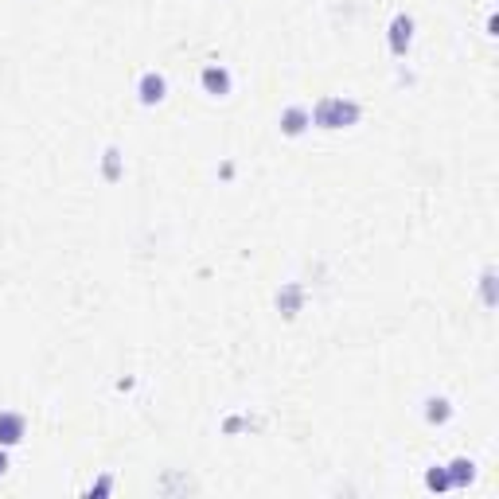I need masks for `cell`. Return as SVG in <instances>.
<instances>
[{
	"instance_id": "3957f363",
	"label": "cell",
	"mask_w": 499,
	"mask_h": 499,
	"mask_svg": "<svg viewBox=\"0 0 499 499\" xmlns=\"http://www.w3.org/2000/svg\"><path fill=\"white\" fill-rule=\"evenodd\" d=\"M20 441H24V417L4 410L0 414V445L8 448V445H20Z\"/></svg>"
},
{
	"instance_id": "9c48e42d",
	"label": "cell",
	"mask_w": 499,
	"mask_h": 499,
	"mask_svg": "<svg viewBox=\"0 0 499 499\" xmlns=\"http://www.w3.org/2000/svg\"><path fill=\"white\" fill-rule=\"evenodd\" d=\"M106 176L118 179V149H110V153H106Z\"/></svg>"
},
{
	"instance_id": "5b68a950",
	"label": "cell",
	"mask_w": 499,
	"mask_h": 499,
	"mask_svg": "<svg viewBox=\"0 0 499 499\" xmlns=\"http://www.w3.org/2000/svg\"><path fill=\"white\" fill-rule=\"evenodd\" d=\"M203 86L215 94V98L230 94V70H227V67H207V70H203Z\"/></svg>"
},
{
	"instance_id": "277c9868",
	"label": "cell",
	"mask_w": 499,
	"mask_h": 499,
	"mask_svg": "<svg viewBox=\"0 0 499 499\" xmlns=\"http://www.w3.org/2000/svg\"><path fill=\"white\" fill-rule=\"evenodd\" d=\"M164 90H168V82H164V75H153V70H149V75L141 78V102H144V106L160 102V98H164Z\"/></svg>"
},
{
	"instance_id": "6da1fadb",
	"label": "cell",
	"mask_w": 499,
	"mask_h": 499,
	"mask_svg": "<svg viewBox=\"0 0 499 499\" xmlns=\"http://www.w3.org/2000/svg\"><path fill=\"white\" fill-rule=\"evenodd\" d=\"M308 118L320 129H347V125L359 121V106L347 102V98H324V102H316V110L308 113Z\"/></svg>"
},
{
	"instance_id": "52a82bcc",
	"label": "cell",
	"mask_w": 499,
	"mask_h": 499,
	"mask_svg": "<svg viewBox=\"0 0 499 499\" xmlns=\"http://www.w3.org/2000/svg\"><path fill=\"white\" fill-rule=\"evenodd\" d=\"M277 305L285 316H296V308H301V285H285L277 293Z\"/></svg>"
},
{
	"instance_id": "ba28073f",
	"label": "cell",
	"mask_w": 499,
	"mask_h": 499,
	"mask_svg": "<svg viewBox=\"0 0 499 499\" xmlns=\"http://www.w3.org/2000/svg\"><path fill=\"white\" fill-rule=\"evenodd\" d=\"M429 417H433V422H445V417H448V402H445V398H437V402H429Z\"/></svg>"
},
{
	"instance_id": "30bf717a",
	"label": "cell",
	"mask_w": 499,
	"mask_h": 499,
	"mask_svg": "<svg viewBox=\"0 0 499 499\" xmlns=\"http://www.w3.org/2000/svg\"><path fill=\"white\" fill-rule=\"evenodd\" d=\"M8 472V453H4V448H0V476Z\"/></svg>"
},
{
	"instance_id": "8992f818",
	"label": "cell",
	"mask_w": 499,
	"mask_h": 499,
	"mask_svg": "<svg viewBox=\"0 0 499 499\" xmlns=\"http://www.w3.org/2000/svg\"><path fill=\"white\" fill-rule=\"evenodd\" d=\"M308 121H312V118H308V110H301V106H293V110H285V118H281V129H285L289 137H296V133H301V129L308 125Z\"/></svg>"
},
{
	"instance_id": "7a4b0ae2",
	"label": "cell",
	"mask_w": 499,
	"mask_h": 499,
	"mask_svg": "<svg viewBox=\"0 0 499 499\" xmlns=\"http://www.w3.org/2000/svg\"><path fill=\"white\" fill-rule=\"evenodd\" d=\"M410 39H414V20H410V16H394V24H390V51L406 55Z\"/></svg>"
}]
</instances>
